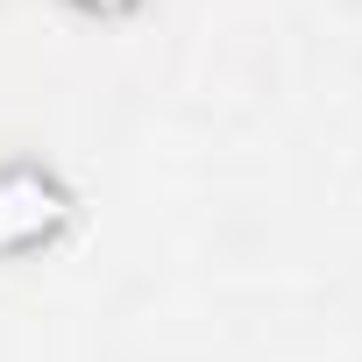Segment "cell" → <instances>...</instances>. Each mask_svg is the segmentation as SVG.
<instances>
[{
    "label": "cell",
    "mask_w": 362,
    "mask_h": 362,
    "mask_svg": "<svg viewBox=\"0 0 362 362\" xmlns=\"http://www.w3.org/2000/svg\"><path fill=\"white\" fill-rule=\"evenodd\" d=\"M71 228V192L43 163H0V256H29Z\"/></svg>",
    "instance_id": "6da1fadb"
},
{
    "label": "cell",
    "mask_w": 362,
    "mask_h": 362,
    "mask_svg": "<svg viewBox=\"0 0 362 362\" xmlns=\"http://www.w3.org/2000/svg\"><path fill=\"white\" fill-rule=\"evenodd\" d=\"M71 8H93V15H128L135 0H71Z\"/></svg>",
    "instance_id": "7a4b0ae2"
}]
</instances>
